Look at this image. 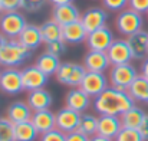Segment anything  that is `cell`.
Returning a JSON list of instances; mask_svg holds the SVG:
<instances>
[{"label":"cell","mask_w":148,"mask_h":141,"mask_svg":"<svg viewBox=\"0 0 148 141\" xmlns=\"http://www.w3.org/2000/svg\"><path fill=\"white\" fill-rule=\"evenodd\" d=\"M128 7L144 14L148 13V0H130L128 1Z\"/></svg>","instance_id":"36"},{"label":"cell","mask_w":148,"mask_h":141,"mask_svg":"<svg viewBox=\"0 0 148 141\" xmlns=\"http://www.w3.org/2000/svg\"><path fill=\"white\" fill-rule=\"evenodd\" d=\"M0 141H16L14 124L7 117L0 118Z\"/></svg>","instance_id":"30"},{"label":"cell","mask_w":148,"mask_h":141,"mask_svg":"<svg viewBox=\"0 0 148 141\" xmlns=\"http://www.w3.org/2000/svg\"><path fill=\"white\" fill-rule=\"evenodd\" d=\"M121 128H122V122H121L119 115H99L98 117L97 134L99 135L115 140V137L118 135Z\"/></svg>","instance_id":"17"},{"label":"cell","mask_w":148,"mask_h":141,"mask_svg":"<svg viewBox=\"0 0 148 141\" xmlns=\"http://www.w3.org/2000/svg\"><path fill=\"white\" fill-rule=\"evenodd\" d=\"M92 104V96L86 94L84 89L78 88H71L65 96V107L72 108L81 114H84Z\"/></svg>","instance_id":"16"},{"label":"cell","mask_w":148,"mask_h":141,"mask_svg":"<svg viewBox=\"0 0 148 141\" xmlns=\"http://www.w3.org/2000/svg\"><path fill=\"white\" fill-rule=\"evenodd\" d=\"M144 117H145V112L137 105H134L132 108H130L128 111H125L124 114L119 115L122 127H125V128H137V130L140 128Z\"/></svg>","instance_id":"26"},{"label":"cell","mask_w":148,"mask_h":141,"mask_svg":"<svg viewBox=\"0 0 148 141\" xmlns=\"http://www.w3.org/2000/svg\"><path fill=\"white\" fill-rule=\"evenodd\" d=\"M81 12L73 3H65V4H56L52 9V19L58 22L60 26L73 23L81 20Z\"/></svg>","instance_id":"14"},{"label":"cell","mask_w":148,"mask_h":141,"mask_svg":"<svg viewBox=\"0 0 148 141\" xmlns=\"http://www.w3.org/2000/svg\"><path fill=\"white\" fill-rule=\"evenodd\" d=\"M128 45L131 47L132 58L137 61H144L148 56V32L147 30H140L131 36L127 38Z\"/></svg>","instance_id":"18"},{"label":"cell","mask_w":148,"mask_h":141,"mask_svg":"<svg viewBox=\"0 0 148 141\" xmlns=\"http://www.w3.org/2000/svg\"><path fill=\"white\" fill-rule=\"evenodd\" d=\"M53 6L56 4H65V3H73V0H49Z\"/></svg>","instance_id":"42"},{"label":"cell","mask_w":148,"mask_h":141,"mask_svg":"<svg viewBox=\"0 0 148 141\" xmlns=\"http://www.w3.org/2000/svg\"><path fill=\"white\" fill-rule=\"evenodd\" d=\"M147 14H148V13H147Z\"/></svg>","instance_id":"47"},{"label":"cell","mask_w":148,"mask_h":141,"mask_svg":"<svg viewBox=\"0 0 148 141\" xmlns=\"http://www.w3.org/2000/svg\"><path fill=\"white\" fill-rule=\"evenodd\" d=\"M138 130H140L141 135L144 137V140L148 141V114H145V117H144V120H143V122H141Z\"/></svg>","instance_id":"39"},{"label":"cell","mask_w":148,"mask_h":141,"mask_svg":"<svg viewBox=\"0 0 148 141\" xmlns=\"http://www.w3.org/2000/svg\"><path fill=\"white\" fill-rule=\"evenodd\" d=\"M32 115H33V111L26 101H14L7 107V111H6V117L13 124L30 121Z\"/></svg>","instance_id":"21"},{"label":"cell","mask_w":148,"mask_h":141,"mask_svg":"<svg viewBox=\"0 0 148 141\" xmlns=\"http://www.w3.org/2000/svg\"><path fill=\"white\" fill-rule=\"evenodd\" d=\"M39 141H66V134L58 128H53L48 133L40 134Z\"/></svg>","instance_id":"35"},{"label":"cell","mask_w":148,"mask_h":141,"mask_svg":"<svg viewBox=\"0 0 148 141\" xmlns=\"http://www.w3.org/2000/svg\"><path fill=\"white\" fill-rule=\"evenodd\" d=\"M101 1H102V7H105L108 12L119 13L121 10L128 7L130 0H101Z\"/></svg>","instance_id":"34"},{"label":"cell","mask_w":148,"mask_h":141,"mask_svg":"<svg viewBox=\"0 0 148 141\" xmlns=\"http://www.w3.org/2000/svg\"><path fill=\"white\" fill-rule=\"evenodd\" d=\"M108 87H109V79L105 75V72H91V71H86V74H85L79 88L84 89L89 96L97 98Z\"/></svg>","instance_id":"9"},{"label":"cell","mask_w":148,"mask_h":141,"mask_svg":"<svg viewBox=\"0 0 148 141\" xmlns=\"http://www.w3.org/2000/svg\"><path fill=\"white\" fill-rule=\"evenodd\" d=\"M128 94L132 96L135 102H147L148 96V79L141 74L132 81L130 88L127 89Z\"/></svg>","instance_id":"25"},{"label":"cell","mask_w":148,"mask_h":141,"mask_svg":"<svg viewBox=\"0 0 148 141\" xmlns=\"http://www.w3.org/2000/svg\"><path fill=\"white\" fill-rule=\"evenodd\" d=\"M89 141H114L112 138H106V137H102V135H99V134H95L94 137H91Z\"/></svg>","instance_id":"41"},{"label":"cell","mask_w":148,"mask_h":141,"mask_svg":"<svg viewBox=\"0 0 148 141\" xmlns=\"http://www.w3.org/2000/svg\"><path fill=\"white\" fill-rule=\"evenodd\" d=\"M0 91L7 95H17L23 88V79H22V71L17 68H4L0 72Z\"/></svg>","instance_id":"7"},{"label":"cell","mask_w":148,"mask_h":141,"mask_svg":"<svg viewBox=\"0 0 148 141\" xmlns=\"http://www.w3.org/2000/svg\"><path fill=\"white\" fill-rule=\"evenodd\" d=\"M108 10L102 6H92L89 9H86L82 14H81V23L84 25L85 30L88 33L101 29L103 26H106L108 22Z\"/></svg>","instance_id":"8"},{"label":"cell","mask_w":148,"mask_h":141,"mask_svg":"<svg viewBox=\"0 0 148 141\" xmlns=\"http://www.w3.org/2000/svg\"><path fill=\"white\" fill-rule=\"evenodd\" d=\"M45 46H46V50H48L49 53L58 56V58H60L62 55H65L66 50H68V43H66L63 39L53 41V42H49V43H45Z\"/></svg>","instance_id":"33"},{"label":"cell","mask_w":148,"mask_h":141,"mask_svg":"<svg viewBox=\"0 0 148 141\" xmlns=\"http://www.w3.org/2000/svg\"><path fill=\"white\" fill-rule=\"evenodd\" d=\"M49 0H20V10L26 13H36L45 7Z\"/></svg>","instance_id":"32"},{"label":"cell","mask_w":148,"mask_h":141,"mask_svg":"<svg viewBox=\"0 0 148 141\" xmlns=\"http://www.w3.org/2000/svg\"><path fill=\"white\" fill-rule=\"evenodd\" d=\"M32 55L29 47L23 46L17 39H7L4 46L0 49V66L17 68L23 65Z\"/></svg>","instance_id":"2"},{"label":"cell","mask_w":148,"mask_h":141,"mask_svg":"<svg viewBox=\"0 0 148 141\" xmlns=\"http://www.w3.org/2000/svg\"><path fill=\"white\" fill-rule=\"evenodd\" d=\"M138 75H140L138 71L131 63L114 65L108 71L109 85L114 87V88H116V89H122V91H127L130 88V85L132 84V81Z\"/></svg>","instance_id":"5"},{"label":"cell","mask_w":148,"mask_h":141,"mask_svg":"<svg viewBox=\"0 0 148 141\" xmlns=\"http://www.w3.org/2000/svg\"><path fill=\"white\" fill-rule=\"evenodd\" d=\"M40 135L38 130L35 128L32 121H23L14 124V137L16 141H35Z\"/></svg>","instance_id":"28"},{"label":"cell","mask_w":148,"mask_h":141,"mask_svg":"<svg viewBox=\"0 0 148 141\" xmlns=\"http://www.w3.org/2000/svg\"><path fill=\"white\" fill-rule=\"evenodd\" d=\"M17 41H19L23 46L29 47L30 50L38 49V47L43 43L40 26L33 25V23H27V25L25 26V29L22 30V33L19 35Z\"/></svg>","instance_id":"20"},{"label":"cell","mask_w":148,"mask_h":141,"mask_svg":"<svg viewBox=\"0 0 148 141\" xmlns=\"http://www.w3.org/2000/svg\"><path fill=\"white\" fill-rule=\"evenodd\" d=\"M6 42H7V38H6L3 33H0V49L4 46V43H6Z\"/></svg>","instance_id":"43"},{"label":"cell","mask_w":148,"mask_h":141,"mask_svg":"<svg viewBox=\"0 0 148 141\" xmlns=\"http://www.w3.org/2000/svg\"><path fill=\"white\" fill-rule=\"evenodd\" d=\"M1 12H3V10H1V7H0V14H1Z\"/></svg>","instance_id":"44"},{"label":"cell","mask_w":148,"mask_h":141,"mask_svg":"<svg viewBox=\"0 0 148 141\" xmlns=\"http://www.w3.org/2000/svg\"><path fill=\"white\" fill-rule=\"evenodd\" d=\"M60 63H62L60 59H59L58 56L49 53L48 50H45L43 53H40V55L36 58V62H35V65H36L43 74H46L48 76H55L58 68L60 66Z\"/></svg>","instance_id":"24"},{"label":"cell","mask_w":148,"mask_h":141,"mask_svg":"<svg viewBox=\"0 0 148 141\" xmlns=\"http://www.w3.org/2000/svg\"><path fill=\"white\" fill-rule=\"evenodd\" d=\"M91 137L82 134L81 131H73V133H69L66 134V141H89Z\"/></svg>","instance_id":"38"},{"label":"cell","mask_w":148,"mask_h":141,"mask_svg":"<svg viewBox=\"0 0 148 141\" xmlns=\"http://www.w3.org/2000/svg\"><path fill=\"white\" fill-rule=\"evenodd\" d=\"M82 63H84L85 69L91 71V72H105V71H109V68H111L109 58H108L106 52H103V50L88 49V52L84 55Z\"/></svg>","instance_id":"15"},{"label":"cell","mask_w":148,"mask_h":141,"mask_svg":"<svg viewBox=\"0 0 148 141\" xmlns=\"http://www.w3.org/2000/svg\"><path fill=\"white\" fill-rule=\"evenodd\" d=\"M0 72H1V66H0Z\"/></svg>","instance_id":"46"},{"label":"cell","mask_w":148,"mask_h":141,"mask_svg":"<svg viewBox=\"0 0 148 141\" xmlns=\"http://www.w3.org/2000/svg\"><path fill=\"white\" fill-rule=\"evenodd\" d=\"M78 131L88 137H94L98 131V117H95L94 114H82Z\"/></svg>","instance_id":"29"},{"label":"cell","mask_w":148,"mask_h":141,"mask_svg":"<svg viewBox=\"0 0 148 141\" xmlns=\"http://www.w3.org/2000/svg\"><path fill=\"white\" fill-rule=\"evenodd\" d=\"M86 74V69L84 63L76 62H62L58 68L55 78L59 84L69 87V88H78L81 87V82Z\"/></svg>","instance_id":"4"},{"label":"cell","mask_w":148,"mask_h":141,"mask_svg":"<svg viewBox=\"0 0 148 141\" xmlns=\"http://www.w3.org/2000/svg\"><path fill=\"white\" fill-rule=\"evenodd\" d=\"M145 104H148V96H147V102H145Z\"/></svg>","instance_id":"45"},{"label":"cell","mask_w":148,"mask_h":141,"mask_svg":"<svg viewBox=\"0 0 148 141\" xmlns=\"http://www.w3.org/2000/svg\"><path fill=\"white\" fill-rule=\"evenodd\" d=\"M114 41H115V38H114L112 30L108 26H103L101 29H97V30L88 33L85 45L91 50H103V52H106Z\"/></svg>","instance_id":"13"},{"label":"cell","mask_w":148,"mask_h":141,"mask_svg":"<svg viewBox=\"0 0 148 141\" xmlns=\"http://www.w3.org/2000/svg\"><path fill=\"white\" fill-rule=\"evenodd\" d=\"M88 32L85 30L81 20L62 26V39L68 45H81L86 41Z\"/></svg>","instance_id":"19"},{"label":"cell","mask_w":148,"mask_h":141,"mask_svg":"<svg viewBox=\"0 0 148 141\" xmlns=\"http://www.w3.org/2000/svg\"><path fill=\"white\" fill-rule=\"evenodd\" d=\"M30 121L33 122V125L39 134L48 133L50 130L56 128V114H53L50 109L35 111Z\"/></svg>","instance_id":"23"},{"label":"cell","mask_w":148,"mask_h":141,"mask_svg":"<svg viewBox=\"0 0 148 141\" xmlns=\"http://www.w3.org/2000/svg\"><path fill=\"white\" fill-rule=\"evenodd\" d=\"M26 102L29 104V107L32 108V111H42V109H49L53 98L48 89L40 88V89H35V91H29L26 96Z\"/></svg>","instance_id":"22"},{"label":"cell","mask_w":148,"mask_h":141,"mask_svg":"<svg viewBox=\"0 0 148 141\" xmlns=\"http://www.w3.org/2000/svg\"><path fill=\"white\" fill-rule=\"evenodd\" d=\"M0 7L3 12L20 10V0H0Z\"/></svg>","instance_id":"37"},{"label":"cell","mask_w":148,"mask_h":141,"mask_svg":"<svg viewBox=\"0 0 148 141\" xmlns=\"http://www.w3.org/2000/svg\"><path fill=\"white\" fill-rule=\"evenodd\" d=\"M55 114H56V128L58 130L63 131L65 134L78 131V127H79V122H81V117H82L81 112H78V111L72 109V108L63 107Z\"/></svg>","instance_id":"10"},{"label":"cell","mask_w":148,"mask_h":141,"mask_svg":"<svg viewBox=\"0 0 148 141\" xmlns=\"http://www.w3.org/2000/svg\"><path fill=\"white\" fill-rule=\"evenodd\" d=\"M22 79H23L25 91L29 92V91L45 88L49 76L46 74H43L36 65H30V66H25L22 69Z\"/></svg>","instance_id":"12"},{"label":"cell","mask_w":148,"mask_h":141,"mask_svg":"<svg viewBox=\"0 0 148 141\" xmlns=\"http://www.w3.org/2000/svg\"><path fill=\"white\" fill-rule=\"evenodd\" d=\"M40 26V32H42V38H43V43H49L53 41H59L62 39V26L55 22L53 19L45 20Z\"/></svg>","instance_id":"27"},{"label":"cell","mask_w":148,"mask_h":141,"mask_svg":"<svg viewBox=\"0 0 148 141\" xmlns=\"http://www.w3.org/2000/svg\"><path fill=\"white\" fill-rule=\"evenodd\" d=\"M114 141H145L144 137L141 135L140 130L137 128H125L122 127L118 135L115 137Z\"/></svg>","instance_id":"31"},{"label":"cell","mask_w":148,"mask_h":141,"mask_svg":"<svg viewBox=\"0 0 148 141\" xmlns=\"http://www.w3.org/2000/svg\"><path fill=\"white\" fill-rule=\"evenodd\" d=\"M94 109L99 115H121L135 105V101L128 91L108 87L103 92L94 98Z\"/></svg>","instance_id":"1"},{"label":"cell","mask_w":148,"mask_h":141,"mask_svg":"<svg viewBox=\"0 0 148 141\" xmlns=\"http://www.w3.org/2000/svg\"><path fill=\"white\" fill-rule=\"evenodd\" d=\"M106 55L109 58L111 66L114 65H124V63H130L134 58H132V52L131 47L128 45L127 39H115L111 46L108 47Z\"/></svg>","instance_id":"11"},{"label":"cell","mask_w":148,"mask_h":141,"mask_svg":"<svg viewBox=\"0 0 148 141\" xmlns=\"http://www.w3.org/2000/svg\"><path fill=\"white\" fill-rule=\"evenodd\" d=\"M143 26H144L143 14L130 7L121 10L115 17V28H116L118 33L122 36H127V38L143 30Z\"/></svg>","instance_id":"3"},{"label":"cell","mask_w":148,"mask_h":141,"mask_svg":"<svg viewBox=\"0 0 148 141\" xmlns=\"http://www.w3.org/2000/svg\"><path fill=\"white\" fill-rule=\"evenodd\" d=\"M140 74L148 79V56L143 61V63H141V71H140Z\"/></svg>","instance_id":"40"},{"label":"cell","mask_w":148,"mask_h":141,"mask_svg":"<svg viewBox=\"0 0 148 141\" xmlns=\"http://www.w3.org/2000/svg\"><path fill=\"white\" fill-rule=\"evenodd\" d=\"M26 25V17L19 10L1 12L0 14V33H3L7 39H17Z\"/></svg>","instance_id":"6"}]
</instances>
